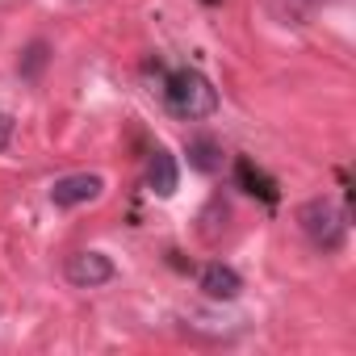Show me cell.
<instances>
[{
	"instance_id": "cell-1",
	"label": "cell",
	"mask_w": 356,
	"mask_h": 356,
	"mask_svg": "<svg viewBox=\"0 0 356 356\" xmlns=\"http://www.w3.org/2000/svg\"><path fill=\"white\" fill-rule=\"evenodd\" d=\"M163 105L181 122H202V118L218 113V88L193 67H176L163 80Z\"/></svg>"
},
{
	"instance_id": "cell-2",
	"label": "cell",
	"mask_w": 356,
	"mask_h": 356,
	"mask_svg": "<svg viewBox=\"0 0 356 356\" xmlns=\"http://www.w3.org/2000/svg\"><path fill=\"white\" fill-rule=\"evenodd\" d=\"M298 222H302V235L318 248V252H339L343 248V235H348V222H343V210L331 202V197H314L298 210Z\"/></svg>"
},
{
	"instance_id": "cell-3",
	"label": "cell",
	"mask_w": 356,
	"mask_h": 356,
	"mask_svg": "<svg viewBox=\"0 0 356 356\" xmlns=\"http://www.w3.org/2000/svg\"><path fill=\"white\" fill-rule=\"evenodd\" d=\"M63 273H67V281L76 289H101V285H109L118 277V268H113V260L105 252H76V256H67Z\"/></svg>"
},
{
	"instance_id": "cell-4",
	"label": "cell",
	"mask_w": 356,
	"mask_h": 356,
	"mask_svg": "<svg viewBox=\"0 0 356 356\" xmlns=\"http://www.w3.org/2000/svg\"><path fill=\"white\" fill-rule=\"evenodd\" d=\"M101 189H105V181H101L97 172H72V176H59V181L51 185V202L59 210H76V206L97 202Z\"/></svg>"
},
{
	"instance_id": "cell-5",
	"label": "cell",
	"mask_w": 356,
	"mask_h": 356,
	"mask_svg": "<svg viewBox=\"0 0 356 356\" xmlns=\"http://www.w3.org/2000/svg\"><path fill=\"white\" fill-rule=\"evenodd\" d=\"M197 285H202V293H206V298H214V302H235V298L243 293V277H239L231 264H218V260L202 268Z\"/></svg>"
},
{
	"instance_id": "cell-6",
	"label": "cell",
	"mask_w": 356,
	"mask_h": 356,
	"mask_svg": "<svg viewBox=\"0 0 356 356\" xmlns=\"http://www.w3.org/2000/svg\"><path fill=\"white\" fill-rule=\"evenodd\" d=\"M147 185H151V193H155V197H172V193H176V185H181V172H176V155H172V151H163V147H155V151H151V163H147Z\"/></svg>"
},
{
	"instance_id": "cell-7",
	"label": "cell",
	"mask_w": 356,
	"mask_h": 356,
	"mask_svg": "<svg viewBox=\"0 0 356 356\" xmlns=\"http://www.w3.org/2000/svg\"><path fill=\"white\" fill-rule=\"evenodd\" d=\"M235 176H239V185L252 193V197H260V202H277V185L268 181V176L260 172V168H252V159H235Z\"/></svg>"
},
{
	"instance_id": "cell-8",
	"label": "cell",
	"mask_w": 356,
	"mask_h": 356,
	"mask_svg": "<svg viewBox=\"0 0 356 356\" xmlns=\"http://www.w3.org/2000/svg\"><path fill=\"white\" fill-rule=\"evenodd\" d=\"M189 163H193L197 172H214L222 159H218V147H214L210 138H193V143H189Z\"/></svg>"
},
{
	"instance_id": "cell-9",
	"label": "cell",
	"mask_w": 356,
	"mask_h": 356,
	"mask_svg": "<svg viewBox=\"0 0 356 356\" xmlns=\"http://www.w3.org/2000/svg\"><path fill=\"white\" fill-rule=\"evenodd\" d=\"M42 63H47V47H42V42H34V47L26 51V59H22V72H26V76H38V72H42Z\"/></svg>"
},
{
	"instance_id": "cell-10",
	"label": "cell",
	"mask_w": 356,
	"mask_h": 356,
	"mask_svg": "<svg viewBox=\"0 0 356 356\" xmlns=\"http://www.w3.org/2000/svg\"><path fill=\"white\" fill-rule=\"evenodd\" d=\"M9 138H13V118L0 113V151H9Z\"/></svg>"
}]
</instances>
